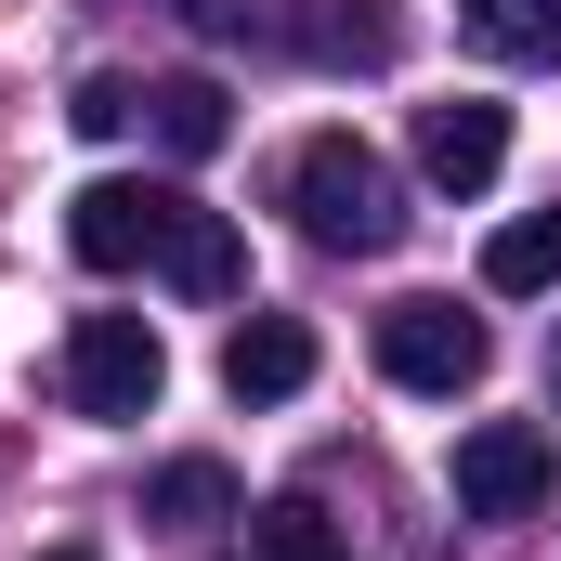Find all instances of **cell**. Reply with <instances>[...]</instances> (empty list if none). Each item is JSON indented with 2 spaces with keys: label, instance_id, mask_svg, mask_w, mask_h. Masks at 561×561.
I'll list each match as a JSON object with an SVG mask.
<instances>
[{
  "label": "cell",
  "instance_id": "obj_1",
  "mask_svg": "<svg viewBox=\"0 0 561 561\" xmlns=\"http://www.w3.org/2000/svg\"><path fill=\"white\" fill-rule=\"evenodd\" d=\"M287 209H300V236L340 249V262H379V249L405 236V183L379 170V144H353V131H313L287 157Z\"/></svg>",
  "mask_w": 561,
  "mask_h": 561
},
{
  "label": "cell",
  "instance_id": "obj_2",
  "mask_svg": "<svg viewBox=\"0 0 561 561\" xmlns=\"http://www.w3.org/2000/svg\"><path fill=\"white\" fill-rule=\"evenodd\" d=\"M366 340H379V379H392V392H444V405H457V392L496 366L483 313H457V300H431V287H419V300H392Z\"/></svg>",
  "mask_w": 561,
  "mask_h": 561
},
{
  "label": "cell",
  "instance_id": "obj_3",
  "mask_svg": "<svg viewBox=\"0 0 561 561\" xmlns=\"http://www.w3.org/2000/svg\"><path fill=\"white\" fill-rule=\"evenodd\" d=\"M157 392H170V340L144 313H79L66 327V405L79 419H144Z\"/></svg>",
  "mask_w": 561,
  "mask_h": 561
},
{
  "label": "cell",
  "instance_id": "obj_4",
  "mask_svg": "<svg viewBox=\"0 0 561 561\" xmlns=\"http://www.w3.org/2000/svg\"><path fill=\"white\" fill-rule=\"evenodd\" d=\"M549 483H561V457H549V431H536V419L457 431V510H470V523H536Z\"/></svg>",
  "mask_w": 561,
  "mask_h": 561
},
{
  "label": "cell",
  "instance_id": "obj_5",
  "mask_svg": "<svg viewBox=\"0 0 561 561\" xmlns=\"http://www.w3.org/2000/svg\"><path fill=\"white\" fill-rule=\"evenodd\" d=\"M262 26H275L300 66H327V79L405 53V0H262Z\"/></svg>",
  "mask_w": 561,
  "mask_h": 561
},
{
  "label": "cell",
  "instance_id": "obj_6",
  "mask_svg": "<svg viewBox=\"0 0 561 561\" xmlns=\"http://www.w3.org/2000/svg\"><path fill=\"white\" fill-rule=\"evenodd\" d=\"M157 209H170V183H79L66 196V249L92 275H131V262H157Z\"/></svg>",
  "mask_w": 561,
  "mask_h": 561
},
{
  "label": "cell",
  "instance_id": "obj_7",
  "mask_svg": "<svg viewBox=\"0 0 561 561\" xmlns=\"http://www.w3.org/2000/svg\"><path fill=\"white\" fill-rule=\"evenodd\" d=\"M419 170L444 183V196H483V183L510 170V105H483V92L419 105Z\"/></svg>",
  "mask_w": 561,
  "mask_h": 561
},
{
  "label": "cell",
  "instance_id": "obj_8",
  "mask_svg": "<svg viewBox=\"0 0 561 561\" xmlns=\"http://www.w3.org/2000/svg\"><path fill=\"white\" fill-rule=\"evenodd\" d=\"M157 275L183 287V300H236V287H249V249H236L222 209H196V196L170 183V209H157Z\"/></svg>",
  "mask_w": 561,
  "mask_h": 561
},
{
  "label": "cell",
  "instance_id": "obj_9",
  "mask_svg": "<svg viewBox=\"0 0 561 561\" xmlns=\"http://www.w3.org/2000/svg\"><path fill=\"white\" fill-rule=\"evenodd\" d=\"M313 366H327V353H313L300 313H249V327L222 340V392H236V405H287V392H313Z\"/></svg>",
  "mask_w": 561,
  "mask_h": 561
},
{
  "label": "cell",
  "instance_id": "obj_10",
  "mask_svg": "<svg viewBox=\"0 0 561 561\" xmlns=\"http://www.w3.org/2000/svg\"><path fill=\"white\" fill-rule=\"evenodd\" d=\"M144 118H157V144H170V157H222V144H236V92L183 66V79H157V92H144Z\"/></svg>",
  "mask_w": 561,
  "mask_h": 561
},
{
  "label": "cell",
  "instance_id": "obj_11",
  "mask_svg": "<svg viewBox=\"0 0 561 561\" xmlns=\"http://www.w3.org/2000/svg\"><path fill=\"white\" fill-rule=\"evenodd\" d=\"M483 287H496V300H536V287H561V209L496 222V236H483Z\"/></svg>",
  "mask_w": 561,
  "mask_h": 561
},
{
  "label": "cell",
  "instance_id": "obj_12",
  "mask_svg": "<svg viewBox=\"0 0 561 561\" xmlns=\"http://www.w3.org/2000/svg\"><path fill=\"white\" fill-rule=\"evenodd\" d=\"M249 496H236V470L222 457H170L157 483H144V523H183V536H209V523H236Z\"/></svg>",
  "mask_w": 561,
  "mask_h": 561
},
{
  "label": "cell",
  "instance_id": "obj_13",
  "mask_svg": "<svg viewBox=\"0 0 561 561\" xmlns=\"http://www.w3.org/2000/svg\"><path fill=\"white\" fill-rule=\"evenodd\" d=\"M496 66H561V0H457Z\"/></svg>",
  "mask_w": 561,
  "mask_h": 561
},
{
  "label": "cell",
  "instance_id": "obj_14",
  "mask_svg": "<svg viewBox=\"0 0 561 561\" xmlns=\"http://www.w3.org/2000/svg\"><path fill=\"white\" fill-rule=\"evenodd\" d=\"M249 561H353V536L313 496H275V510H249Z\"/></svg>",
  "mask_w": 561,
  "mask_h": 561
},
{
  "label": "cell",
  "instance_id": "obj_15",
  "mask_svg": "<svg viewBox=\"0 0 561 561\" xmlns=\"http://www.w3.org/2000/svg\"><path fill=\"white\" fill-rule=\"evenodd\" d=\"M66 118L105 144V131H131V118H144V92H131V79H79V105H66Z\"/></svg>",
  "mask_w": 561,
  "mask_h": 561
},
{
  "label": "cell",
  "instance_id": "obj_16",
  "mask_svg": "<svg viewBox=\"0 0 561 561\" xmlns=\"http://www.w3.org/2000/svg\"><path fill=\"white\" fill-rule=\"evenodd\" d=\"M549 392H561V327H549Z\"/></svg>",
  "mask_w": 561,
  "mask_h": 561
},
{
  "label": "cell",
  "instance_id": "obj_17",
  "mask_svg": "<svg viewBox=\"0 0 561 561\" xmlns=\"http://www.w3.org/2000/svg\"><path fill=\"white\" fill-rule=\"evenodd\" d=\"M39 561H92V549H39Z\"/></svg>",
  "mask_w": 561,
  "mask_h": 561
}]
</instances>
